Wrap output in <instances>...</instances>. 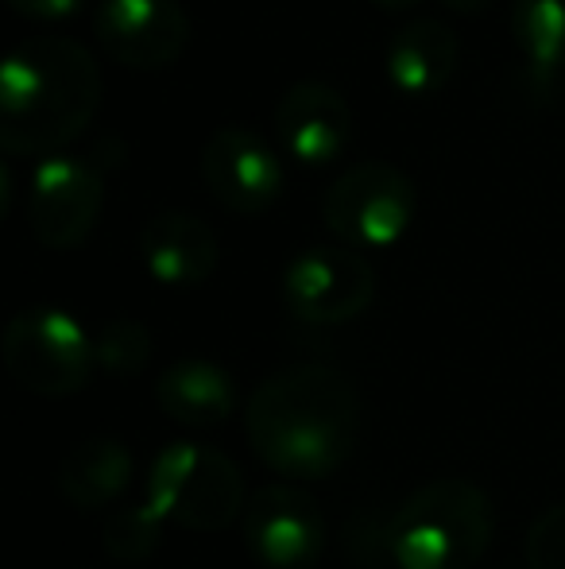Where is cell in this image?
Returning a JSON list of instances; mask_svg holds the SVG:
<instances>
[{
  "mask_svg": "<svg viewBox=\"0 0 565 569\" xmlns=\"http://www.w3.org/2000/svg\"><path fill=\"white\" fill-rule=\"evenodd\" d=\"M101 106V70L70 36H31L0 62V148L62 156Z\"/></svg>",
  "mask_w": 565,
  "mask_h": 569,
  "instance_id": "2",
  "label": "cell"
},
{
  "mask_svg": "<svg viewBox=\"0 0 565 569\" xmlns=\"http://www.w3.org/2000/svg\"><path fill=\"white\" fill-rule=\"evenodd\" d=\"M12 12L28 16L39 23H59V20H74L78 12H85L90 0H4Z\"/></svg>",
  "mask_w": 565,
  "mask_h": 569,
  "instance_id": "21",
  "label": "cell"
},
{
  "mask_svg": "<svg viewBox=\"0 0 565 569\" xmlns=\"http://www.w3.org/2000/svg\"><path fill=\"white\" fill-rule=\"evenodd\" d=\"M496 531L492 500L465 477H437L387 511V550L400 569H473Z\"/></svg>",
  "mask_w": 565,
  "mask_h": 569,
  "instance_id": "3",
  "label": "cell"
},
{
  "mask_svg": "<svg viewBox=\"0 0 565 569\" xmlns=\"http://www.w3.org/2000/svg\"><path fill=\"white\" fill-rule=\"evenodd\" d=\"M372 4L387 8V12H400V8H415V4H418V0H372Z\"/></svg>",
  "mask_w": 565,
  "mask_h": 569,
  "instance_id": "22",
  "label": "cell"
},
{
  "mask_svg": "<svg viewBox=\"0 0 565 569\" xmlns=\"http://www.w3.org/2000/svg\"><path fill=\"white\" fill-rule=\"evenodd\" d=\"M442 4L457 8V12H473V8H481V4H484V0H442Z\"/></svg>",
  "mask_w": 565,
  "mask_h": 569,
  "instance_id": "23",
  "label": "cell"
},
{
  "mask_svg": "<svg viewBox=\"0 0 565 569\" xmlns=\"http://www.w3.org/2000/svg\"><path fill=\"white\" fill-rule=\"evenodd\" d=\"M202 179L229 213H264L283 194V163L264 136L218 128L202 148Z\"/></svg>",
  "mask_w": 565,
  "mask_h": 569,
  "instance_id": "11",
  "label": "cell"
},
{
  "mask_svg": "<svg viewBox=\"0 0 565 569\" xmlns=\"http://www.w3.org/2000/svg\"><path fill=\"white\" fill-rule=\"evenodd\" d=\"M167 519L159 516V508L151 500L132 503V508H117L113 516L105 519V531H101V542H105L109 558L117 562H148L159 550L167 531Z\"/></svg>",
  "mask_w": 565,
  "mask_h": 569,
  "instance_id": "18",
  "label": "cell"
},
{
  "mask_svg": "<svg viewBox=\"0 0 565 569\" xmlns=\"http://www.w3.org/2000/svg\"><path fill=\"white\" fill-rule=\"evenodd\" d=\"M244 547L264 569H310L325 550V519L294 485H268L249 496L241 516Z\"/></svg>",
  "mask_w": 565,
  "mask_h": 569,
  "instance_id": "9",
  "label": "cell"
},
{
  "mask_svg": "<svg viewBox=\"0 0 565 569\" xmlns=\"http://www.w3.org/2000/svg\"><path fill=\"white\" fill-rule=\"evenodd\" d=\"M98 365L113 376H137L143 372L151 357V333L148 326L137 322V318H113L98 330Z\"/></svg>",
  "mask_w": 565,
  "mask_h": 569,
  "instance_id": "19",
  "label": "cell"
},
{
  "mask_svg": "<svg viewBox=\"0 0 565 569\" xmlns=\"http://www.w3.org/2000/svg\"><path fill=\"white\" fill-rule=\"evenodd\" d=\"M140 256L151 279L163 287H198L218 271L221 244L202 218L182 210H163L143 221Z\"/></svg>",
  "mask_w": 565,
  "mask_h": 569,
  "instance_id": "13",
  "label": "cell"
},
{
  "mask_svg": "<svg viewBox=\"0 0 565 569\" xmlns=\"http://www.w3.org/2000/svg\"><path fill=\"white\" fill-rule=\"evenodd\" d=\"M418 210L415 182L392 163H356L322 198L325 229L345 248H392Z\"/></svg>",
  "mask_w": 565,
  "mask_h": 569,
  "instance_id": "6",
  "label": "cell"
},
{
  "mask_svg": "<svg viewBox=\"0 0 565 569\" xmlns=\"http://www.w3.org/2000/svg\"><path fill=\"white\" fill-rule=\"evenodd\" d=\"M527 569H565V500L551 503L527 531Z\"/></svg>",
  "mask_w": 565,
  "mask_h": 569,
  "instance_id": "20",
  "label": "cell"
},
{
  "mask_svg": "<svg viewBox=\"0 0 565 569\" xmlns=\"http://www.w3.org/2000/svg\"><path fill=\"white\" fill-rule=\"evenodd\" d=\"M155 403L171 422L205 430L236 411V383L213 360H174L155 380Z\"/></svg>",
  "mask_w": 565,
  "mask_h": 569,
  "instance_id": "14",
  "label": "cell"
},
{
  "mask_svg": "<svg viewBox=\"0 0 565 569\" xmlns=\"http://www.w3.org/2000/svg\"><path fill=\"white\" fill-rule=\"evenodd\" d=\"M98 43L129 70H163L190 43V16L179 0H98Z\"/></svg>",
  "mask_w": 565,
  "mask_h": 569,
  "instance_id": "10",
  "label": "cell"
},
{
  "mask_svg": "<svg viewBox=\"0 0 565 569\" xmlns=\"http://www.w3.org/2000/svg\"><path fill=\"white\" fill-rule=\"evenodd\" d=\"M4 368L23 391L43 399L74 396L90 383L98 345L74 315L54 307L20 310L0 338Z\"/></svg>",
  "mask_w": 565,
  "mask_h": 569,
  "instance_id": "5",
  "label": "cell"
},
{
  "mask_svg": "<svg viewBox=\"0 0 565 569\" xmlns=\"http://www.w3.org/2000/svg\"><path fill=\"white\" fill-rule=\"evenodd\" d=\"M148 500L174 527L210 535L244 516V477L229 453L202 442H171L148 472Z\"/></svg>",
  "mask_w": 565,
  "mask_h": 569,
  "instance_id": "4",
  "label": "cell"
},
{
  "mask_svg": "<svg viewBox=\"0 0 565 569\" xmlns=\"http://www.w3.org/2000/svg\"><path fill=\"white\" fill-rule=\"evenodd\" d=\"M283 307L299 322L337 326L353 322L376 299V271L345 244H317L299 252L283 271Z\"/></svg>",
  "mask_w": 565,
  "mask_h": 569,
  "instance_id": "7",
  "label": "cell"
},
{
  "mask_svg": "<svg viewBox=\"0 0 565 569\" xmlns=\"http://www.w3.org/2000/svg\"><path fill=\"white\" fill-rule=\"evenodd\" d=\"M361 430V399L330 365H291L256 383L244 407V435L272 472L325 480L349 461Z\"/></svg>",
  "mask_w": 565,
  "mask_h": 569,
  "instance_id": "1",
  "label": "cell"
},
{
  "mask_svg": "<svg viewBox=\"0 0 565 569\" xmlns=\"http://www.w3.org/2000/svg\"><path fill=\"white\" fill-rule=\"evenodd\" d=\"M512 31L535 78L565 70V0H515Z\"/></svg>",
  "mask_w": 565,
  "mask_h": 569,
  "instance_id": "17",
  "label": "cell"
},
{
  "mask_svg": "<svg viewBox=\"0 0 565 569\" xmlns=\"http://www.w3.org/2000/svg\"><path fill=\"white\" fill-rule=\"evenodd\" d=\"M105 206V167L82 156H51L36 167L28 190V229L51 252L85 244Z\"/></svg>",
  "mask_w": 565,
  "mask_h": 569,
  "instance_id": "8",
  "label": "cell"
},
{
  "mask_svg": "<svg viewBox=\"0 0 565 569\" xmlns=\"http://www.w3.org/2000/svg\"><path fill=\"white\" fill-rule=\"evenodd\" d=\"M275 132L299 163H330L353 136L349 101L325 82H294L275 106Z\"/></svg>",
  "mask_w": 565,
  "mask_h": 569,
  "instance_id": "12",
  "label": "cell"
},
{
  "mask_svg": "<svg viewBox=\"0 0 565 569\" xmlns=\"http://www.w3.org/2000/svg\"><path fill=\"white\" fill-rule=\"evenodd\" d=\"M457 70V36L437 20H415L387 47V78L400 93H437Z\"/></svg>",
  "mask_w": 565,
  "mask_h": 569,
  "instance_id": "15",
  "label": "cell"
},
{
  "mask_svg": "<svg viewBox=\"0 0 565 569\" xmlns=\"http://www.w3.org/2000/svg\"><path fill=\"white\" fill-rule=\"evenodd\" d=\"M132 485V453L117 438H85L59 465V492L78 511H101Z\"/></svg>",
  "mask_w": 565,
  "mask_h": 569,
  "instance_id": "16",
  "label": "cell"
}]
</instances>
